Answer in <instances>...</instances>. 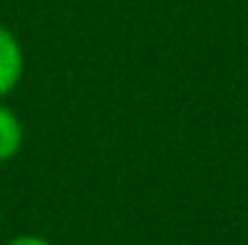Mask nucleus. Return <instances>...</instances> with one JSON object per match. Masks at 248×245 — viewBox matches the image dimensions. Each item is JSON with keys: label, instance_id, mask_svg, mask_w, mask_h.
<instances>
[{"label": "nucleus", "instance_id": "obj_1", "mask_svg": "<svg viewBox=\"0 0 248 245\" xmlns=\"http://www.w3.org/2000/svg\"><path fill=\"white\" fill-rule=\"evenodd\" d=\"M20 75H23V49L17 38L6 26H0V98L17 87Z\"/></svg>", "mask_w": 248, "mask_h": 245}, {"label": "nucleus", "instance_id": "obj_2", "mask_svg": "<svg viewBox=\"0 0 248 245\" xmlns=\"http://www.w3.org/2000/svg\"><path fill=\"white\" fill-rule=\"evenodd\" d=\"M20 141H23V127L20 119L0 104V162H9L17 150H20Z\"/></svg>", "mask_w": 248, "mask_h": 245}, {"label": "nucleus", "instance_id": "obj_3", "mask_svg": "<svg viewBox=\"0 0 248 245\" xmlns=\"http://www.w3.org/2000/svg\"><path fill=\"white\" fill-rule=\"evenodd\" d=\"M6 245H49L46 240H41V237H32V234H23V237H15L12 243Z\"/></svg>", "mask_w": 248, "mask_h": 245}]
</instances>
